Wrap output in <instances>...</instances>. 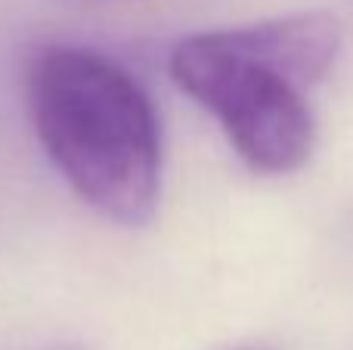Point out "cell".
<instances>
[{
	"label": "cell",
	"instance_id": "obj_1",
	"mask_svg": "<svg viewBox=\"0 0 353 350\" xmlns=\"http://www.w3.org/2000/svg\"><path fill=\"white\" fill-rule=\"evenodd\" d=\"M338 50L335 19L298 12L183 37L168 56V72L211 112L245 165L292 174L310 158L316 140L307 90L335 65Z\"/></svg>",
	"mask_w": 353,
	"mask_h": 350
},
{
	"label": "cell",
	"instance_id": "obj_2",
	"mask_svg": "<svg viewBox=\"0 0 353 350\" xmlns=\"http://www.w3.org/2000/svg\"><path fill=\"white\" fill-rule=\"evenodd\" d=\"M28 112L43 152L90 208L124 227L155 214L159 118L128 68L87 47H47L28 68Z\"/></svg>",
	"mask_w": 353,
	"mask_h": 350
}]
</instances>
